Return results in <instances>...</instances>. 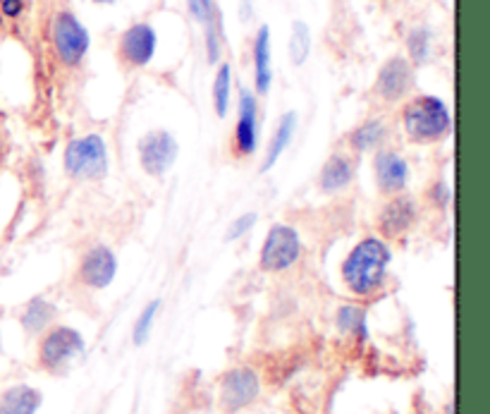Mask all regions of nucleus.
I'll list each match as a JSON object with an SVG mask.
<instances>
[{"instance_id": "nucleus-23", "label": "nucleus", "mask_w": 490, "mask_h": 414, "mask_svg": "<svg viewBox=\"0 0 490 414\" xmlns=\"http://www.w3.org/2000/svg\"><path fill=\"white\" fill-rule=\"evenodd\" d=\"M338 326L345 333H352V336H359L361 340H367L368 330H367V314L359 307H342L338 311Z\"/></svg>"}, {"instance_id": "nucleus-22", "label": "nucleus", "mask_w": 490, "mask_h": 414, "mask_svg": "<svg viewBox=\"0 0 490 414\" xmlns=\"http://www.w3.org/2000/svg\"><path fill=\"white\" fill-rule=\"evenodd\" d=\"M311 53V32L304 22H294L292 36H289V58L294 65H304Z\"/></svg>"}, {"instance_id": "nucleus-28", "label": "nucleus", "mask_w": 490, "mask_h": 414, "mask_svg": "<svg viewBox=\"0 0 490 414\" xmlns=\"http://www.w3.org/2000/svg\"><path fill=\"white\" fill-rule=\"evenodd\" d=\"M256 225V213H242L240 218H235L232 221V225H230V231H228V240L230 242H235V240H240L242 235H247L251 228Z\"/></svg>"}, {"instance_id": "nucleus-7", "label": "nucleus", "mask_w": 490, "mask_h": 414, "mask_svg": "<svg viewBox=\"0 0 490 414\" xmlns=\"http://www.w3.org/2000/svg\"><path fill=\"white\" fill-rule=\"evenodd\" d=\"M84 352V338L82 333L70 326H58L53 329L39 348L41 367H46L48 371H58L65 364H70L77 355Z\"/></svg>"}, {"instance_id": "nucleus-27", "label": "nucleus", "mask_w": 490, "mask_h": 414, "mask_svg": "<svg viewBox=\"0 0 490 414\" xmlns=\"http://www.w3.org/2000/svg\"><path fill=\"white\" fill-rule=\"evenodd\" d=\"M187 5H190V13L199 25H211V22H216L220 15L216 10V3L213 0H187Z\"/></svg>"}, {"instance_id": "nucleus-11", "label": "nucleus", "mask_w": 490, "mask_h": 414, "mask_svg": "<svg viewBox=\"0 0 490 414\" xmlns=\"http://www.w3.org/2000/svg\"><path fill=\"white\" fill-rule=\"evenodd\" d=\"M256 146H259V101L254 92L242 89L235 125V149L240 156H251L256 153Z\"/></svg>"}, {"instance_id": "nucleus-9", "label": "nucleus", "mask_w": 490, "mask_h": 414, "mask_svg": "<svg viewBox=\"0 0 490 414\" xmlns=\"http://www.w3.org/2000/svg\"><path fill=\"white\" fill-rule=\"evenodd\" d=\"M158 36L156 29L146 22L132 25L120 39V55L127 65L132 67H146L156 55Z\"/></svg>"}, {"instance_id": "nucleus-12", "label": "nucleus", "mask_w": 490, "mask_h": 414, "mask_svg": "<svg viewBox=\"0 0 490 414\" xmlns=\"http://www.w3.org/2000/svg\"><path fill=\"white\" fill-rule=\"evenodd\" d=\"M115 273H118V259L113 254V250L98 244L92 247L82 257V266H79V276H82V283L89 285L93 290H103L115 281Z\"/></svg>"}, {"instance_id": "nucleus-19", "label": "nucleus", "mask_w": 490, "mask_h": 414, "mask_svg": "<svg viewBox=\"0 0 490 414\" xmlns=\"http://www.w3.org/2000/svg\"><path fill=\"white\" fill-rule=\"evenodd\" d=\"M383 139H386V125H383L380 120H368V123H364V125L352 132L349 142H352L357 152L367 153L380 149Z\"/></svg>"}, {"instance_id": "nucleus-5", "label": "nucleus", "mask_w": 490, "mask_h": 414, "mask_svg": "<svg viewBox=\"0 0 490 414\" xmlns=\"http://www.w3.org/2000/svg\"><path fill=\"white\" fill-rule=\"evenodd\" d=\"M301 257V240L299 232L289 228V225H273L263 242L261 250V263L263 271H270V273H280V271H288L289 266L297 263V259Z\"/></svg>"}, {"instance_id": "nucleus-30", "label": "nucleus", "mask_w": 490, "mask_h": 414, "mask_svg": "<svg viewBox=\"0 0 490 414\" xmlns=\"http://www.w3.org/2000/svg\"><path fill=\"white\" fill-rule=\"evenodd\" d=\"M96 3H113V0H96Z\"/></svg>"}, {"instance_id": "nucleus-2", "label": "nucleus", "mask_w": 490, "mask_h": 414, "mask_svg": "<svg viewBox=\"0 0 490 414\" xmlns=\"http://www.w3.org/2000/svg\"><path fill=\"white\" fill-rule=\"evenodd\" d=\"M405 130L414 142H438L452 127L450 111L438 96H416L405 105Z\"/></svg>"}, {"instance_id": "nucleus-18", "label": "nucleus", "mask_w": 490, "mask_h": 414, "mask_svg": "<svg viewBox=\"0 0 490 414\" xmlns=\"http://www.w3.org/2000/svg\"><path fill=\"white\" fill-rule=\"evenodd\" d=\"M294 130H297V113L289 111L278 120V127H275L273 137H270L269 152H266V161H263L261 171H270V168L280 161L282 152H285L289 142H292Z\"/></svg>"}, {"instance_id": "nucleus-15", "label": "nucleus", "mask_w": 490, "mask_h": 414, "mask_svg": "<svg viewBox=\"0 0 490 414\" xmlns=\"http://www.w3.org/2000/svg\"><path fill=\"white\" fill-rule=\"evenodd\" d=\"M273 84V67H270V29L266 25L259 29L254 41V86L256 94H269Z\"/></svg>"}, {"instance_id": "nucleus-24", "label": "nucleus", "mask_w": 490, "mask_h": 414, "mask_svg": "<svg viewBox=\"0 0 490 414\" xmlns=\"http://www.w3.org/2000/svg\"><path fill=\"white\" fill-rule=\"evenodd\" d=\"M431 41L433 36L426 26H418V29H414V32L409 34L407 48H409V55H412L414 65H421V63L428 60V55H431Z\"/></svg>"}, {"instance_id": "nucleus-20", "label": "nucleus", "mask_w": 490, "mask_h": 414, "mask_svg": "<svg viewBox=\"0 0 490 414\" xmlns=\"http://www.w3.org/2000/svg\"><path fill=\"white\" fill-rule=\"evenodd\" d=\"M53 316H55V307L46 300L36 297V300L26 304L24 314H22V326H24L26 333H41L53 321Z\"/></svg>"}, {"instance_id": "nucleus-4", "label": "nucleus", "mask_w": 490, "mask_h": 414, "mask_svg": "<svg viewBox=\"0 0 490 414\" xmlns=\"http://www.w3.org/2000/svg\"><path fill=\"white\" fill-rule=\"evenodd\" d=\"M89 44H92V39H89L86 26L73 13H60L55 17V22H53V46H55L58 58L63 60V65H79L89 53Z\"/></svg>"}, {"instance_id": "nucleus-26", "label": "nucleus", "mask_w": 490, "mask_h": 414, "mask_svg": "<svg viewBox=\"0 0 490 414\" xmlns=\"http://www.w3.org/2000/svg\"><path fill=\"white\" fill-rule=\"evenodd\" d=\"M203 39H206V53H209V63H218L220 60V48H222V22L218 17L216 22L203 26Z\"/></svg>"}, {"instance_id": "nucleus-21", "label": "nucleus", "mask_w": 490, "mask_h": 414, "mask_svg": "<svg viewBox=\"0 0 490 414\" xmlns=\"http://www.w3.org/2000/svg\"><path fill=\"white\" fill-rule=\"evenodd\" d=\"M230 92H232V67L222 63L218 67L216 82H213V105H216L218 118H225L230 111Z\"/></svg>"}, {"instance_id": "nucleus-25", "label": "nucleus", "mask_w": 490, "mask_h": 414, "mask_svg": "<svg viewBox=\"0 0 490 414\" xmlns=\"http://www.w3.org/2000/svg\"><path fill=\"white\" fill-rule=\"evenodd\" d=\"M158 310H161V300H153V302L146 304L144 311L139 314L137 323H134V345H144V342L149 340L151 326L156 321Z\"/></svg>"}, {"instance_id": "nucleus-3", "label": "nucleus", "mask_w": 490, "mask_h": 414, "mask_svg": "<svg viewBox=\"0 0 490 414\" xmlns=\"http://www.w3.org/2000/svg\"><path fill=\"white\" fill-rule=\"evenodd\" d=\"M67 175L82 180H101L108 172L111 158H108V146H105L101 134H84V137L73 139L63 156Z\"/></svg>"}, {"instance_id": "nucleus-6", "label": "nucleus", "mask_w": 490, "mask_h": 414, "mask_svg": "<svg viewBox=\"0 0 490 414\" xmlns=\"http://www.w3.org/2000/svg\"><path fill=\"white\" fill-rule=\"evenodd\" d=\"M177 153H180V144L171 132L156 130L139 139V161L151 178H161L171 171Z\"/></svg>"}, {"instance_id": "nucleus-14", "label": "nucleus", "mask_w": 490, "mask_h": 414, "mask_svg": "<svg viewBox=\"0 0 490 414\" xmlns=\"http://www.w3.org/2000/svg\"><path fill=\"white\" fill-rule=\"evenodd\" d=\"M414 221H416V204L409 197H395L383 206L378 216L380 231L387 237L405 235L414 225Z\"/></svg>"}, {"instance_id": "nucleus-13", "label": "nucleus", "mask_w": 490, "mask_h": 414, "mask_svg": "<svg viewBox=\"0 0 490 414\" xmlns=\"http://www.w3.org/2000/svg\"><path fill=\"white\" fill-rule=\"evenodd\" d=\"M373 171H376V182H378L383 194H397L409 182V165L397 152L392 149H380L373 161Z\"/></svg>"}, {"instance_id": "nucleus-8", "label": "nucleus", "mask_w": 490, "mask_h": 414, "mask_svg": "<svg viewBox=\"0 0 490 414\" xmlns=\"http://www.w3.org/2000/svg\"><path fill=\"white\" fill-rule=\"evenodd\" d=\"M259 390H261V381L256 371L247 367L232 369L220 381V408L225 412H240L259 398Z\"/></svg>"}, {"instance_id": "nucleus-17", "label": "nucleus", "mask_w": 490, "mask_h": 414, "mask_svg": "<svg viewBox=\"0 0 490 414\" xmlns=\"http://www.w3.org/2000/svg\"><path fill=\"white\" fill-rule=\"evenodd\" d=\"M354 178V168L352 161L347 156H330L328 158V163L323 165V171H320L318 178V187L326 194H335V192H342L347 184L352 182Z\"/></svg>"}, {"instance_id": "nucleus-10", "label": "nucleus", "mask_w": 490, "mask_h": 414, "mask_svg": "<svg viewBox=\"0 0 490 414\" xmlns=\"http://www.w3.org/2000/svg\"><path fill=\"white\" fill-rule=\"evenodd\" d=\"M414 86V70L409 65V60L405 58H390L386 65L380 67L378 79H376V94L383 101L405 99L407 94L412 92Z\"/></svg>"}, {"instance_id": "nucleus-16", "label": "nucleus", "mask_w": 490, "mask_h": 414, "mask_svg": "<svg viewBox=\"0 0 490 414\" xmlns=\"http://www.w3.org/2000/svg\"><path fill=\"white\" fill-rule=\"evenodd\" d=\"M44 395L32 386H13L0 395V414H36Z\"/></svg>"}, {"instance_id": "nucleus-1", "label": "nucleus", "mask_w": 490, "mask_h": 414, "mask_svg": "<svg viewBox=\"0 0 490 414\" xmlns=\"http://www.w3.org/2000/svg\"><path fill=\"white\" fill-rule=\"evenodd\" d=\"M390 247L378 237L361 240L342 263V278L354 295H373L383 285L390 266Z\"/></svg>"}, {"instance_id": "nucleus-29", "label": "nucleus", "mask_w": 490, "mask_h": 414, "mask_svg": "<svg viewBox=\"0 0 490 414\" xmlns=\"http://www.w3.org/2000/svg\"><path fill=\"white\" fill-rule=\"evenodd\" d=\"M3 15H7V17H17V15L22 13V7H24V3L22 0H3Z\"/></svg>"}]
</instances>
